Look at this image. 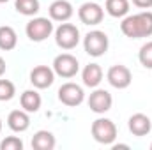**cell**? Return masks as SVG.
Listing matches in <instances>:
<instances>
[{"instance_id":"7402d4cb","label":"cell","mask_w":152,"mask_h":150,"mask_svg":"<svg viewBox=\"0 0 152 150\" xmlns=\"http://www.w3.org/2000/svg\"><path fill=\"white\" fill-rule=\"evenodd\" d=\"M14 95H16V87H14V83L9 81V79H0V101H2V103L11 101Z\"/></svg>"},{"instance_id":"7a4b0ae2","label":"cell","mask_w":152,"mask_h":150,"mask_svg":"<svg viewBox=\"0 0 152 150\" xmlns=\"http://www.w3.org/2000/svg\"><path fill=\"white\" fill-rule=\"evenodd\" d=\"M92 138L101 145H113L117 140V125L110 118H96L90 127Z\"/></svg>"},{"instance_id":"5b68a950","label":"cell","mask_w":152,"mask_h":150,"mask_svg":"<svg viewBox=\"0 0 152 150\" xmlns=\"http://www.w3.org/2000/svg\"><path fill=\"white\" fill-rule=\"evenodd\" d=\"M55 42L62 50H75L80 42V30L73 23H60L55 28Z\"/></svg>"},{"instance_id":"484cf974","label":"cell","mask_w":152,"mask_h":150,"mask_svg":"<svg viewBox=\"0 0 152 150\" xmlns=\"http://www.w3.org/2000/svg\"><path fill=\"white\" fill-rule=\"evenodd\" d=\"M118 149H129V145H122V143H118V145H113V150H118Z\"/></svg>"},{"instance_id":"44dd1931","label":"cell","mask_w":152,"mask_h":150,"mask_svg":"<svg viewBox=\"0 0 152 150\" xmlns=\"http://www.w3.org/2000/svg\"><path fill=\"white\" fill-rule=\"evenodd\" d=\"M138 60L145 69H152V41L145 42L138 51Z\"/></svg>"},{"instance_id":"9a60e30c","label":"cell","mask_w":152,"mask_h":150,"mask_svg":"<svg viewBox=\"0 0 152 150\" xmlns=\"http://www.w3.org/2000/svg\"><path fill=\"white\" fill-rule=\"evenodd\" d=\"M81 79H83V85L85 87H90V88H97L99 83L103 81V69L99 64H88L83 67L81 71Z\"/></svg>"},{"instance_id":"ac0fdd59","label":"cell","mask_w":152,"mask_h":150,"mask_svg":"<svg viewBox=\"0 0 152 150\" xmlns=\"http://www.w3.org/2000/svg\"><path fill=\"white\" fill-rule=\"evenodd\" d=\"M18 44V34L12 27L9 25H2L0 27V50L4 51H11L14 50Z\"/></svg>"},{"instance_id":"30bf717a","label":"cell","mask_w":152,"mask_h":150,"mask_svg":"<svg viewBox=\"0 0 152 150\" xmlns=\"http://www.w3.org/2000/svg\"><path fill=\"white\" fill-rule=\"evenodd\" d=\"M106 79H108V83H110L113 88L124 90V88H127V87L131 85L133 74H131L129 67H126V66H122V64H115V66H112V67L108 69Z\"/></svg>"},{"instance_id":"4fadbf2b","label":"cell","mask_w":152,"mask_h":150,"mask_svg":"<svg viewBox=\"0 0 152 150\" xmlns=\"http://www.w3.org/2000/svg\"><path fill=\"white\" fill-rule=\"evenodd\" d=\"M127 127H129V131H131L133 136L142 138V136H147L152 131V122L145 113H134V115L129 117Z\"/></svg>"},{"instance_id":"603a6c76","label":"cell","mask_w":152,"mask_h":150,"mask_svg":"<svg viewBox=\"0 0 152 150\" xmlns=\"http://www.w3.org/2000/svg\"><path fill=\"white\" fill-rule=\"evenodd\" d=\"M0 150H23V141L18 136H7L0 141Z\"/></svg>"},{"instance_id":"6da1fadb","label":"cell","mask_w":152,"mask_h":150,"mask_svg":"<svg viewBox=\"0 0 152 150\" xmlns=\"http://www.w3.org/2000/svg\"><path fill=\"white\" fill-rule=\"evenodd\" d=\"M120 30L126 37L129 39H142L152 36V12L142 11L136 14L124 16L120 23Z\"/></svg>"},{"instance_id":"ba28073f","label":"cell","mask_w":152,"mask_h":150,"mask_svg":"<svg viewBox=\"0 0 152 150\" xmlns=\"http://www.w3.org/2000/svg\"><path fill=\"white\" fill-rule=\"evenodd\" d=\"M78 18L83 25H88V27H94V25H99L104 18V9L96 4V2H85L80 5L78 9Z\"/></svg>"},{"instance_id":"8fae6325","label":"cell","mask_w":152,"mask_h":150,"mask_svg":"<svg viewBox=\"0 0 152 150\" xmlns=\"http://www.w3.org/2000/svg\"><path fill=\"white\" fill-rule=\"evenodd\" d=\"M55 81V71L53 67H48V66H36L32 71H30V83L36 87V88H48L51 87Z\"/></svg>"},{"instance_id":"4316f807","label":"cell","mask_w":152,"mask_h":150,"mask_svg":"<svg viewBox=\"0 0 152 150\" xmlns=\"http://www.w3.org/2000/svg\"><path fill=\"white\" fill-rule=\"evenodd\" d=\"M5 2H9V0H0V4H5Z\"/></svg>"},{"instance_id":"9c48e42d","label":"cell","mask_w":152,"mask_h":150,"mask_svg":"<svg viewBox=\"0 0 152 150\" xmlns=\"http://www.w3.org/2000/svg\"><path fill=\"white\" fill-rule=\"evenodd\" d=\"M88 108L90 111L97 113V115H103V113L110 111L112 110V104H113V97L108 90L104 88H96L90 95H88Z\"/></svg>"},{"instance_id":"8992f818","label":"cell","mask_w":152,"mask_h":150,"mask_svg":"<svg viewBox=\"0 0 152 150\" xmlns=\"http://www.w3.org/2000/svg\"><path fill=\"white\" fill-rule=\"evenodd\" d=\"M53 71L60 78H75L80 71V62L71 53H60L53 60Z\"/></svg>"},{"instance_id":"e0dca14e","label":"cell","mask_w":152,"mask_h":150,"mask_svg":"<svg viewBox=\"0 0 152 150\" xmlns=\"http://www.w3.org/2000/svg\"><path fill=\"white\" fill-rule=\"evenodd\" d=\"M41 103H42V99H41V94H39L37 90H25L21 94V97H20L21 110H25V111H28V113L39 111Z\"/></svg>"},{"instance_id":"cb8c5ba5","label":"cell","mask_w":152,"mask_h":150,"mask_svg":"<svg viewBox=\"0 0 152 150\" xmlns=\"http://www.w3.org/2000/svg\"><path fill=\"white\" fill-rule=\"evenodd\" d=\"M133 4L140 9H151L152 7V0H133Z\"/></svg>"},{"instance_id":"3957f363","label":"cell","mask_w":152,"mask_h":150,"mask_svg":"<svg viewBox=\"0 0 152 150\" xmlns=\"http://www.w3.org/2000/svg\"><path fill=\"white\" fill-rule=\"evenodd\" d=\"M108 46H110V41H108V36L103 30H90L83 37L85 53L90 55V57H94V58L103 57L108 51Z\"/></svg>"},{"instance_id":"7c38bea8","label":"cell","mask_w":152,"mask_h":150,"mask_svg":"<svg viewBox=\"0 0 152 150\" xmlns=\"http://www.w3.org/2000/svg\"><path fill=\"white\" fill-rule=\"evenodd\" d=\"M48 12H50V20L64 23V21L71 20V16L75 14V7L69 0H55L48 7Z\"/></svg>"},{"instance_id":"5bb4252c","label":"cell","mask_w":152,"mask_h":150,"mask_svg":"<svg viewBox=\"0 0 152 150\" xmlns=\"http://www.w3.org/2000/svg\"><path fill=\"white\" fill-rule=\"evenodd\" d=\"M7 125L14 133H25L30 127V117L25 110H12L7 117Z\"/></svg>"},{"instance_id":"ffe728a7","label":"cell","mask_w":152,"mask_h":150,"mask_svg":"<svg viewBox=\"0 0 152 150\" xmlns=\"http://www.w3.org/2000/svg\"><path fill=\"white\" fill-rule=\"evenodd\" d=\"M14 7L23 16H36L39 12V0H14Z\"/></svg>"},{"instance_id":"277c9868","label":"cell","mask_w":152,"mask_h":150,"mask_svg":"<svg viewBox=\"0 0 152 150\" xmlns=\"http://www.w3.org/2000/svg\"><path fill=\"white\" fill-rule=\"evenodd\" d=\"M53 20H50V18H32L28 23H27V27H25V34H27V37L30 39V41H34V42H42V41H46V39L50 37L51 34H53Z\"/></svg>"},{"instance_id":"52a82bcc","label":"cell","mask_w":152,"mask_h":150,"mask_svg":"<svg viewBox=\"0 0 152 150\" xmlns=\"http://www.w3.org/2000/svg\"><path fill=\"white\" fill-rule=\"evenodd\" d=\"M57 95H58V101H60L64 106H69V108L80 106V104L85 101V92H83V88H81L80 85L73 83V81L64 83V85L58 88Z\"/></svg>"},{"instance_id":"83f0119b","label":"cell","mask_w":152,"mask_h":150,"mask_svg":"<svg viewBox=\"0 0 152 150\" xmlns=\"http://www.w3.org/2000/svg\"><path fill=\"white\" fill-rule=\"evenodd\" d=\"M0 131H2V118H0Z\"/></svg>"},{"instance_id":"d4e9b609","label":"cell","mask_w":152,"mask_h":150,"mask_svg":"<svg viewBox=\"0 0 152 150\" xmlns=\"http://www.w3.org/2000/svg\"><path fill=\"white\" fill-rule=\"evenodd\" d=\"M5 69H7V66H5V60H4V58L0 57V76L5 73Z\"/></svg>"},{"instance_id":"f1b7e54d","label":"cell","mask_w":152,"mask_h":150,"mask_svg":"<svg viewBox=\"0 0 152 150\" xmlns=\"http://www.w3.org/2000/svg\"><path fill=\"white\" fill-rule=\"evenodd\" d=\"M151 150H152V143H151Z\"/></svg>"},{"instance_id":"2e32d148","label":"cell","mask_w":152,"mask_h":150,"mask_svg":"<svg viewBox=\"0 0 152 150\" xmlns=\"http://www.w3.org/2000/svg\"><path fill=\"white\" fill-rule=\"evenodd\" d=\"M57 145V140L53 136V133L41 129L32 136V149L34 150H53Z\"/></svg>"},{"instance_id":"d6986e66","label":"cell","mask_w":152,"mask_h":150,"mask_svg":"<svg viewBox=\"0 0 152 150\" xmlns=\"http://www.w3.org/2000/svg\"><path fill=\"white\" fill-rule=\"evenodd\" d=\"M129 0H106L104 11L112 18H124L129 14Z\"/></svg>"}]
</instances>
